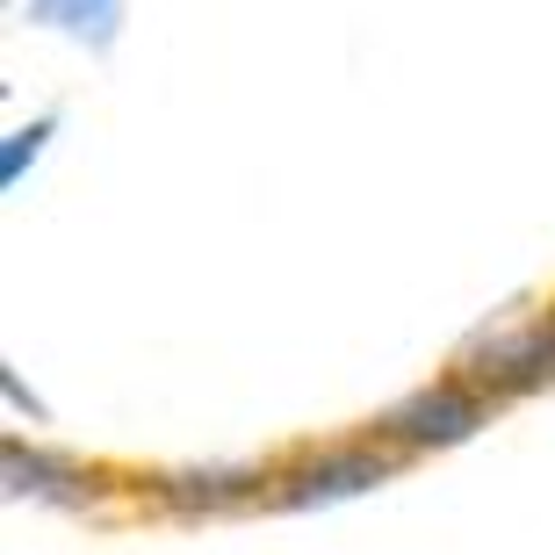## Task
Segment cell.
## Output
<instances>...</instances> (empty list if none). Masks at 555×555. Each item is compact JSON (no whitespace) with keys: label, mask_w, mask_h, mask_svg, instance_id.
Listing matches in <instances>:
<instances>
[{"label":"cell","mask_w":555,"mask_h":555,"mask_svg":"<svg viewBox=\"0 0 555 555\" xmlns=\"http://www.w3.org/2000/svg\"><path fill=\"white\" fill-rule=\"evenodd\" d=\"M454 375H469L476 390H491L498 404L548 390V383H555V310H541V318H505V325H483L476 339H462V353H454Z\"/></svg>","instance_id":"1"},{"label":"cell","mask_w":555,"mask_h":555,"mask_svg":"<svg viewBox=\"0 0 555 555\" xmlns=\"http://www.w3.org/2000/svg\"><path fill=\"white\" fill-rule=\"evenodd\" d=\"M498 397L476 390L469 375H440V383H426V390L397 397L390 412L375 418V440H390L397 454H433V448H462V440H476V433L491 426Z\"/></svg>","instance_id":"2"},{"label":"cell","mask_w":555,"mask_h":555,"mask_svg":"<svg viewBox=\"0 0 555 555\" xmlns=\"http://www.w3.org/2000/svg\"><path fill=\"white\" fill-rule=\"evenodd\" d=\"M397 462L404 454L390 440H361V448H325V454H304V462H288V469L268 476V513H318V505H347V498L375 491V483H390Z\"/></svg>","instance_id":"3"},{"label":"cell","mask_w":555,"mask_h":555,"mask_svg":"<svg viewBox=\"0 0 555 555\" xmlns=\"http://www.w3.org/2000/svg\"><path fill=\"white\" fill-rule=\"evenodd\" d=\"M268 476L274 469H260V462H188V469H166L152 483V498L173 519H217V513H238V505H260Z\"/></svg>","instance_id":"4"},{"label":"cell","mask_w":555,"mask_h":555,"mask_svg":"<svg viewBox=\"0 0 555 555\" xmlns=\"http://www.w3.org/2000/svg\"><path fill=\"white\" fill-rule=\"evenodd\" d=\"M0 469H8V491L37 498V505H73V513H80V505L102 498V476H94V469L65 462V454H43V448H22V440H8Z\"/></svg>","instance_id":"5"},{"label":"cell","mask_w":555,"mask_h":555,"mask_svg":"<svg viewBox=\"0 0 555 555\" xmlns=\"http://www.w3.org/2000/svg\"><path fill=\"white\" fill-rule=\"evenodd\" d=\"M116 15H124V0H29V22L65 29V37H80V43H108L116 37Z\"/></svg>","instance_id":"6"},{"label":"cell","mask_w":555,"mask_h":555,"mask_svg":"<svg viewBox=\"0 0 555 555\" xmlns=\"http://www.w3.org/2000/svg\"><path fill=\"white\" fill-rule=\"evenodd\" d=\"M43 138H51V116L8 138V152H0V181H8V188H15V181H22V166H29V159H37V152H43Z\"/></svg>","instance_id":"7"},{"label":"cell","mask_w":555,"mask_h":555,"mask_svg":"<svg viewBox=\"0 0 555 555\" xmlns=\"http://www.w3.org/2000/svg\"><path fill=\"white\" fill-rule=\"evenodd\" d=\"M0 390H8V404H15V412H29V418H43V404L29 390H22V375L15 369H0Z\"/></svg>","instance_id":"8"}]
</instances>
